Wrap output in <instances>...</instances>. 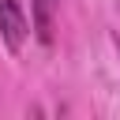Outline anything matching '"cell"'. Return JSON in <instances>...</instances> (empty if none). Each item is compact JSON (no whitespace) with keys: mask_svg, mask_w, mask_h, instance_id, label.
Returning <instances> with one entry per match:
<instances>
[{"mask_svg":"<svg viewBox=\"0 0 120 120\" xmlns=\"http://www.w3.org/2000/svg\"><path fill=\"white\" fill-rule=\"evenodd\" d=\"M56 4H60V0H30V11H34V30H38V41H41V45H49V41H52Z\"/></svg>","mask_w":120,"mask_h":120,"instance_id":"obj_2","label":"cell"},{"mask_svg":"<svg viewBox=\"0 0 120 120\" xmlns=\"http://www.w3.org/2000/svg\"><path fill=\"white\" fill-rule=\"evenodd\" d=\"M112 45H116V52H120V38H116V41H112Z\"/></svg>","mask_w":120,"mask_h":120,"instance_id":"obj_3","label":"cell"},{"mask_svg":"<svg viewBox=\"0 0 120 120\" xmlns=\"http://www.w3.org/2000/svg\"><path fill=\"white\" fill-rule=\"evenodd\" d=\"M26 34H30V19L22 11V0H0V38L8 52H22Z\"/></svg>","mask_w":120,"mask_h":120,"instance_id":"obj_1","label":"cell"}]
</instances>
